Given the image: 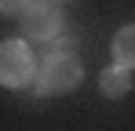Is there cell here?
<instances>
[{
	"instance_id": "1",
	"label": "cell",
	"mask_w": 135,
	"mask_h": 131,
	"mask_svg": "<svg viewBox=\"0 0 135 131\" xmlns=\"http://www.w3.org/2000/svg\"><path fill=\"white\" fill-rule=\"evenodd\" d=\"M80 77H84V62L66 47H55L37 62L33 87H37V95H69L80 84Z\"/></svg>"
},
{
	"instance_id": "2",
	"label": "cell",
	"mask_w": 135,
	"mask_h": 131,
	"mask_svg": "<svg viewBox=\"0 0 135 131\" xmlns=\"http://www.w3.org/2000/svg\"><path fill=\"white\" fill-rule=\"evenodd\" d=\"M33 77H37V58H33L29 40L26 37L4 40L0 44V84L11 91H22L33 84Z\"/></svg>"
},
{
	"instance_id": "3",
	"label": "cell",
	"mask_w": 135,
	"mask_h": 131,
	"mask_svg": "<svg viewBox=\"0 0 135 131\" xmlns=\"http://www.w3.org/2000/svg\"><path fill=\"white\" fill-rule=\"evenodd\" d=\"M62 33V11L55 0H33L22 11V37L29 44H47Z\"/></svg>"
},
{
	"instance_id": "4",
	"label": "cell",
	"mask_w": 135,
	"mask_h": 131,
	"mask_svg": "<svg viewBox=\"0 0 135 131\" xmlns=\"http://www.w3.org/2000/svg\"><path fill=\"white\" fill-rule=\"evenodd\" d=\"M99 91H102L106 98H124V95L132 91V69H124V66H110V69H102V77H99Z\"/></svg>"
},
{
	"instance_id": "5",
	"label": "cell",
	"mask_w": 135,
	"mask_h": 131,
	"mask_svg": "<svg viewBox=\"0 0 135 131\" xmlns=\"http://www.w3.org/2000/svg\"><path fill=\"white\" fill-rule=\"evenodd\" d=\"M113 66L135 69V22L117 29V37H113Z\"/></svg>"
},
{
	"instance_id": "6",
	"label": "cell",
	"mask_w": 135,
	"mask_h": 131,
	"mask_svg": "<svg viewBox=\"0 0 135 131\" xmlns=\"http://www.w3.org/2000/svg\"><path fill=\"white\" fill-rule=\"evenodd\" d=\"M33 0H0V15H22Z\"/></svg>"
},
{
	"instance_id": "7",
	"label": "cell",
	"mask_w": 135,
	"mask_h": 131,
	"mask_svg": "<svg viewBox=\"0 0 135 131\" xmlns=\"http://www.w3.org/2000/svg\"><path fill=\"white\" fill-rule=\"evenodd\" d=\"M55 4H62V0H55Z\"/></svg>"
}]
</instances>
